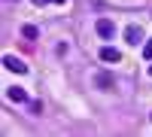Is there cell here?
<instances>
[{"label":"cell","instance_id":"1","mask_svg":"<svg viewBox=\"0 0 152 137\" xmlns=\"http://www.w3.org/2000/svg\"><path fill=\"white\" fill-rule=\"evenodd\" d=\"M3 64H6L9 70H15V73H24V70H28V67H24V61H15V58H9V55L3 58Z\"/></svg>","mask_w":152,"mask_h":137},{"label":"cell","instance_id":"2","mask_svg":"<svg viewBox=\"0 0 152 137\" xmlns=\"http://www.w3.org/2000/svg\"><path fill=\"white\" fill-rule=\"evenodd\" d=\"M100 58L110 61V64H116V61H119V52H116L113 46H107V49H100Z\"/></svg>","mask_w":152,"mask_h":137},{"label":"cell","instance_id":"3","mask_svg":"<svg viewBox=\"0 0 152 137\" xmlns=\"http://www.w3.org/2000/svg\"><path fill=\"white\" fill-rule=\"evenodd\" d=\"M94 85H100V89H113V76H110V73H97Z\"/></svg>","mask_w":152,"mask_h":137},{"label":"cell","instance_id":"4","mask_svg":"<svg viewBox=\"0 0 152 137\" xmlns=\"http://www.w3.org/2000/svg\"><path fill=\"white\" fill-rule=\"evenodd\" d=\"M97 31H100V37H113V31H116V28H113V21L100 18V21H97Z\"/></svg>","mask_w":152,"mask_h":137},{"label":"cell","instance_id":"5","mask_svg":"<svg viewBox=\"0 0 152 137\" xmlns=\"http://www.w3.org/2000/svg\"><path fill=\"white\" fill-rule=\"evenodd\" d=\"M128 40H131V43L140 40V24H131V28H128Z\"/></svg>","mask_w":152,"mask_h":137},{"label":"cell","instance_id":"6","mask_svg":"<svg viewBox=\"0 0 152 137\" xmlns=\"http://www.w3.org/2000/svg\"><path fill=\"white\" fill-rule=\"evenodd\" d=\"M9 97H12V101H24V92L21 89H9Z\"/></svg>","mask_w":152,"mask_h":137},{"label":"cell","instance_id":"7","mask_svg":"<svg viewBox=\"0 0 152 137\" xmlns=\"http://www.w3.org/2000/svg\"><path fill=\"white\" fill-rule=\"evenodd\" d=\"M146 58H152V43H149V46H146Z\"/></svg>","mask_w":152,"mask_h":137},{"label":"cell","instance_id":"8","mask_svg":"<svg viewBox=\"0 0 152 137\" xmlns=\"http://www.w3.org/2000/svg\"><path fill=\"white\" fill-rule=\"evenodd\" d=\"M34 3H52V0H34Z\"/></svg>","mask_w":152,"mask_h":137}]
</instances>
